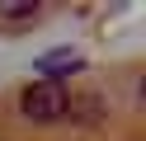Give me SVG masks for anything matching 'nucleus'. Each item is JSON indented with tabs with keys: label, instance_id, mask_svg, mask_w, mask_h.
I'll use <instances>...</instances> for the list:
<instances>
[{
	"label": "nucleus",
	"instance_id": "f257e3e1",
	"mask_svg": "<svg viewBox=\"0 0 146 141\" xmlns=\"http://www.w3.org/2000/svg\"><path fill=\"white\" fill-rule=\"evenodd\" d=\"M19 113L29 122H61L71 113V94H66V85L33 80V85H24V94H19Z\"/></svg>",
	"mask_w": 146,
	"mask_h": 141
},
{
	"label": "nucleus",
	"instance_id": "f03ea898",
	"mask_svg": "<svg viewBox=\"0 0 146 141\" xmlns=\"http://www.w3.org/2000/svg\"><path fill=\"white\" fill-rule=\"evenodd\" d=\"M33 71H38L42 80L61 85V75H76V71H85V56H80V52H71V47H57V52H42L38 61H33Z\"/></svg>",
	"mask_w": 146,
	"mask_h": 141
},
{
	"label": "nucleus",
	"instance_id": "7ed1b4c3",
	"mask_svg": "<svg viewBox=\"0 0 146 141\" xmlns=\"http://www.w3.org/2000/svg\"><path fill=\"white\" fill-rule=\"evenodd\" d=\"M66 118L104 122V118H108V103H104V94H80V99H71V113H66Z\"/></svg>",
	"mask_w": 146,
	"mask_h": 141
},
{
	"label": "nucleus",
	"instance_id": "20e7f679",
	"mask_svg": "<svg viewBox=\"0 0 146 141\" xmlns=\"http://www.w3.org/2000/svg\"><path fill=\"white\" fill-rule=\"evenodd\" d=\"M0 19H14V24H19V19H38V5H14V0H5V5H0Z\"/></svg>",
	"mask_w": 146,
	"mask_h": 141
}]
</instances>
